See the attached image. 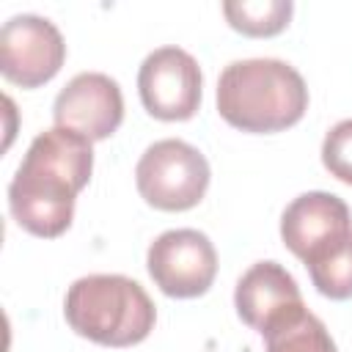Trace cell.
<instances>
[{"label": "cell", "instance_id": "1", "mask_svg": "<svg viewBox=\"0 0 352 352\" xmlns=\"http://www.w3.org/2000/svg\"><path fill=\"white\" fill-rule=\"evenodd\" d=\"M94 143L72 129L52 126L33 138L11 184L8 209L19 228L55 239L74 217L77 192L91 182Z\"/></svg>", "mask_w": 352, "mask_h": 352}, {"label": "cell", "instance_id": "2", "mask_svg": "<svg viewBox=\"0 0 352 352\" xmlns=\"http://www.w3.org/2000/svg\"><path fill=\"white\" fill-rule=\"evenodd\" d=\"M308 110L302 74L278 58H245L220 72L217 113L226 124L253 135L294 126Z\"/></svg>", "mask_w": 352, "mask_h": 352}, {"label": "cell", "instance_id": "3", "mask_svg": "<svg viewBox=\"0 0 352 352\" xmlns=\"http://www.w3.org/2000/svg\"><path fill=\"white\" fill-rule=\"evenodd\" d=\"M69 327L102 346H135L154 330L157 308L146 289L126 275H82L63 300Z\"/></svg>", "mask_w": 352, "mask_h": 352}, {"label": "cell", "instance_id": "4", "mask_svg": "<svg viewBox=\"0 0 352 352\" xmlns=\"http://www.w3.org/2000/svg\"><path fill=\"white\" fill-rule=\"evenodd\" d=\"M212 170L206 157L179 138L151 143L138 165L135 184L140 198L160 212H187L206 195Z\"/></svg>", "mask_w": 352, "mask_h": 352}, {"label": "cell", "instance_id": "5", "mask_svg": "<svg viewBox=\"0 0 352 352\" xmlns=\"http://www.w3.org/2000/svg\"><path fill=\"white\" fill-rule=\"evenodd\" d=\"M280 239L311 272L352 250V212L336 192H302L280 214Z\"/></svg>", "mask_w": 352, "mask_h": 352}, {"label": "cell", "instance_id": "6", "mask_svg": "<svg viewBox=\"0 0 352 352\" xmlns=\"http://www.w3.org/2000/svg\"><path fill=\"white\" fill-rule=\"evenodd\" d=\"M146 270L162 294L192 300L206 294L214 283L217 250L198 228H170L148 245Z\"/></svg>", "mask_w": 352, "mask_h": 352}, {"label": "cell", "instance_id": "7", "mask_svg": "<svg viewBox=\"0 0 352 352\" xmlns=\"http://www.w3.org/2000/svg\"><path fill=\"white\" fill-rule=\"evenodd\" d=\"M204 74L198 60L176 47H157L138 69V94L148 116L160 121H187L201 107Z\"/></svg>", "mask_w": 352, "mask_h": 352}, {"label": "cell", "instance_id": "8", "mask_svg": "<svg viewBox=\"0 0 352 352\" xmlns=\"http://www.w3.org/2000/svg\"><path fill=\"white\" fill-rule=\"evenodd\" d=\"M66 60L60 30L38 14H16L0 28V72L19 88L50 82Z\"/></svg>", "mask_w": 352, "mask_h": 352}, {"label": "cell", "instance_id": "9", "mask_svg": "<svg viewBox=\"0 0 352 352\" xmlns=\"http://www.w3.org/2000/svg\"><path fill=\"white\" fill-rule=\"evenodd\" d=\"M55 126L72 129L82 138L107 140L124 121V96L118 82L102 72L74 74L52 104Z\"/></svg>", "mask_w": 352, "mask_h": 352}, {"label": "cell", "instance_id": "10", "mask_svg": "<svg viewBox=\"0 0 352 352\" xmlns=\"http://www.w3.org/2000/svg\"><path fill=\"white\" fill-rule=\"evenodd\" d=\"M302 305L297 280L278 261H256L234 289V308L239 319L261 336Z\"/></svg>", "mask_w": 352, "mask_h": 352}, {"label": "cell", "instance_id": "11", "mask_svg": "<svg viewBox=\"0 0 352 352\" xmlns=\"http://www.w3.org/2000/svg\"><path fill=\"white\" fill-rule=\"evenodd\" d=\"M261 338L267 352H338L324 322L305 305L272 324Z\"/></svg>", "mask_w": 352, "mask_h": 352}, {"label": "cell", "instance_id": "12", "mask_svg": "<svg viewBox=\"0 0 352 352\" xmlns=\"http://www.w3.org/2000/svg\"><path fill=\"white\" fill-rule=\"evenodd\" d=\"M292 0H231L223 3V14L226 22L253 38H267V36H278L289 19H292Z\"/></svg>", "mask_w": 352, "mask_h": 352}, {"label": "cell", "instance_id": "13", "mask_svg": "<svg viewBox=\"0 0 352 352\" xmlns=\"http://www.w3.org/2000/svg\"><path fill=\"white\" fill-rule=\"evenodd\" d=\"M322 165L338 182L352 187V118L338 121L322 140Z\"/></svg>", "mask_w": 352, "mask_h": 352}]
</instances>
